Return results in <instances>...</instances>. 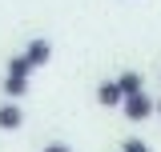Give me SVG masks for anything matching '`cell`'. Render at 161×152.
Returning a JSON list of instances; mask_svg holds the SVG:
<instances>
[{"label":"cell","mask_w":161,"mask_h":152,"mask_svg":"<svg viewBox=\"0 0 161 152\" xmlns=\"http://www.w3.org/2000/svg\"><path fill=\"white\" fill-rule=\"evenodd\" d=\"M24 56H28V64H32V68H40V64H48V56H53V44H48V40H32Z\"/></svg>","instance_id":"obj_3"},{"label":"cell","mask_w":161,"mask_h":152,"mask_svg":"<svg viewBox=\"0 0 161 152\" xmlns=\"http://www.w3.org/2000/svg\"><path fill=\"white\" fill-rule=\"evenodd\" d=\"M28 72H32L28 56H12V60H8V76H24V80H28Z\"/></svg>","instance_id":"obj_7"},{"label":"cell","mask_w":161,"mask_h":152,"mask_svg":"<svg viewBox=\"0 0 161 152\" xmlns=\"http://www.w3.org/2000/svg\"><path fill=\"white\" fill-rule=\"evenodd\" d=\"M117 88H121V96L129 100V96H141V92H145V80H141V72H121L117 76Z\"/></svg>","instance_id":"obj_2"},{"label":"cell","mask_w":161,"mask_h":152,"mask_svg":"<svg viewBox=\"0 0 161 152\" xmlns=\"http://www.w3.org/2000/svg\"><path fill=\"white\" fill-rule=\"evenodd\" d=\"M4 92L12 96V100L28 96V80H24V76H4Z\"/></svg>","instance_id":"obj_6"},{"label":"cell","mask_w":161,"mask_h":152,"mask_svg":"<svg viewBox=\"0 0 161 152\" xmlns=\"http://www.w3.org/2000/svg\"><path fill=\"white\" fill-rule=\"evenodd\" d=\"M44 152H73L69 144H44Z\"/></svg>","instance_id":"obj_9"},{"label":"cell","mask_w":161,"mask_h":152,"mask_svg":"<svg viewBox=\"0 0 161 152\" xmlns=\"http://www.w3.org/2000/svg\"><path fill=\"white\" fill-rule=\"evenodd\" d=\"M24 124V112H20V104H0V128H20Z\"/></svg>","instance_id":"obj_5"},{"label":"cell","mask_w":161,"mask_h":152,"mask_svg":"<svg viewBox=\"0 0 161 152\" xmlns=\"http://www.w3.org/2000/svg\"><path fill=\"white\" fill-rule=\"evenodd\" d=\"M121 108H125V116H129V120H145V116L157 112V100H149V96L141 92V96H129Z\"/></svg>","instance_id":"obj_1"},{"label":"cell","mask_w":161,"mask_h":152,"mask_svg":"<svg viewBox=\"0 0 161 152\" xmlns=\"http://www.w3.org/2000/svg\"><path fill=\"white\" fill-rule=\"evenodd\" d=\"M97 100L105 104V108H117V104H125V96H121V88H117V80H105L97 88Z\"/></svg>","instance_id":"obj_4"},{"label":"cell","mask_w":161,"mask_h":152,"mask_svg":"<svg viewBox=\"0 0 161 152\" xmlns=\"http://www.w3.org/2000/svg\"><path fill=\"white\" fill-rule=\"evenodd\" d=\"M157 112H161V100H157Z\"/></svg>","instance_id":"obj_10"},{"label":"cell","mask_w":161,"mask_h":152,"mask_svg":"<svg viewBox=\"0 0 161 152\" xmlns=\"http://www.w3.org/2000/svg\"><path fill=\"white\" fill-rule=\"evenodd\" d=\"M121 152H149V144H145L141 136H129V140L121 144Z\"/></svg>","instance_id":"obj_8"}]
</instances>
